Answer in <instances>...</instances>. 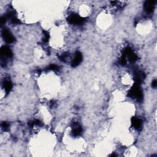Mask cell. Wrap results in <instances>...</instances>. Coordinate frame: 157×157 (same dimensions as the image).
Segmentation results:
<instances>
[{"label": "cell", "mask_w": 157, "mask_h": 157, "mask_svg": "<svg viewBox=\"0 0 157 157\" xmlns=\"http://www.w3.org/2000/svg\"><path fill=\"white\" fill-rule=\"evenodd\" d=\"M123 54L126 56V58H128L129 61L131 62H134L138 60V56H137L130 48H127L123 52Z\"/></svg>", "instance_id": "obj_3"}, {"label": "cell", "mask_w": 157, "mask_h": 157, "mask_svg": "<svg viewBox=\"0 0 157 157\" xmlns=\"http://www.w3.org/2000/svg\"><path fill=\"white\" fill-rule=\"evenodd\" d=\"M82 128L79 124L74 123L72 127V134L74 136H79L82 134Z\"/></svg>", "instance_id": "obj_8"}, {"label": "cell", "mask_w": 157, "mask_h": 157, "mask_svg": "<svg viewBox=\"0 0 157 157\" xmlns=\"http://www.w3.org/2000/svg\"><path fill=\"white\" fill-rule=\"evenodd\" d=\"M152 86L154 88H156L157 86V81L156 80H154L152 83Z\"/></svg>", "instance_id": "obj_17"}, {"label": "cell", "mask_w": 157, "mask_h": 157, "mask_svg": "<svg viewBox=\"0 0 157 157\" xmlns=\"http://www.w3.org/2000/svg\"><path fill=\"white\" fill-rule=\"evenodd\" d=\"M68 21L71 24L73 25H80L85 21V19L80 17L76 14H71L68 17Z\"/></svg>", "instance_id": "obj_2"}, {"label": "cell", "mask_w": 157, "mask_h": 157, "mask_svg": "<svg viewBox=\"0 0 157 157\" xmlns=\"http://www.w3.org/2000/svg\"><path fill=\"white\" fill-rule=\"evenodd\" d=\"M156 1H146L144 3V9L147 13H151L155 9Z\"/></svg>", "instance_id": "obj_5"}, {"label": "cell", "mask_w": 157, "mask_h": 157, "mask_svg": "<svg viewBox=\"0 0 157 157\" xmlns=\"http://www.w3.org/2000/svg\"><path fill=\"white\" fill-rule=\"evenodd\" d=\"M82 55L81 54L80 52H77L76 53L74 59L72 60V61L71 62L72 67L74 68V67L78 66L79 64L82 62Z\"/></svg>", "instance_id": "obj_6"}, {"label": "cell", "mask_w": 157, "mask_h": 157, "mask_svg": "<svg viewBox=\"0 0 157 157\" xmlns=\"http://www.w3.org/2000/svg\"><path fill=\"white\" fill-rule=\"evenodd\" d=\"M68 56H69V54L64 53V54H63L62 55H60L59 57V58L60 60H61V61L65 62L66 58L68 57Z\"/></svg>", "instance_id": "obj_13"}, {"label": "cell", "mask_w": 157, "mask_h": 157, "mask_svg": "<svg viewBox=\"0 0 157 157\" xmlns=\"http://www.w3.org/2000/svg\"><path fill=\"white\" fill-rule=\"evenodd\" d=\"M145 78H146V75H145L143 72L140 71H136L134 74V80L136 82L135 83L139 84V85L140 83H142Z\"/></svg>", "instance_id": "obj_7"}, {"label": "cell", "mask_w": 157, "mask_h": 157, "mask_svg": "<svg viewBox=\"0 0 157 157\" xmlns=\"http://www.w3.org/2000/svg\"><path fill=\"white\" fill-rule=\"evenodd\" d=\"M1 55L6 56L7 57H12L13 56V52H12L10 48L8 47L7 46H3L1 49Z\"/></svg>", "instance_id": "obj_9"}, {"label": "cell", "mask_w": 157, "mask_h": 157, "mask_svg": "<svg viewBox=\"0 0 157 157\" xmlns=\"http://www.w3.org/2000/svg\"><path fill=\"white\" fill-rule=\"evenodd\" d=\"M2 36L4 40L7 43H12L15 41V38L13 35L7 29H4L2 31Z\"/></svg>", "instance_id": "obj_4"}, {"label": "cell", "mask_w": 157, "mask_h": 157, "mask_svg": "<svg viewBox=\"0 0 157 157\" xmlns=\"http://www.w3.org/2000/svg\"><path fill=\"white\" fill-rule=\"evenodd\" d=\"M49 70H53V71H58L59 70V68L58 66L55 65V64H51L49 67Z\"/></svg>", "instance_id": "obj_15"}, {"label": "cell", "mask_w": 157, "mask_h": 157, "mask_svg": "<svg viewBox=\"0 0 157 157\" xmlns=\"http://www.w3.org/2000/svg\"><path fill=\"white\" fill-rule=\"evenodd\" d=\"M131 123L132 126L136 129H139V128H140L142 125L141 120L137 117H132L131 119Z\"/></svg>", "instance_id": "obj_10"}, {"label": "cell", "mask_w": 157, "mask_h": 157, "mask_svg": "<svg viewBox=\"0 0 157 157\" xmlns=\"http://www.w3.org/2000/svg\"><path fill=\"white\" fill-rule=\"evenodd\" d=\"M3 87L5 88L6 93H8L11 90L12 87H13V85H12V83L9 80H6L3 82Z\"/></svg>", "instance_id": "obj_11"}, {"label": "cell", "mask_w": 157, "mask_h": 157, "mask_svg": "<svg viewBox=\"0 0 157 157\" xmlns=\"http://www.w3.org/2000/svg\"><path fill=\"white\" fill-rule=\"evenodd\" d=\"M128 95L132 98H136L138 101H141L143 99L142 91L139 84L135 83L128 91Z\"/></svg>", "instance_id": "obj_1"}, {"label": "cell", "mask_w": 157, "mask_h": 157, "mask_svg": "<svg viewBox=\"0 0 157 157\" xmlns=\"http://www.w3.org/2000/svg\"><path fill=\"white\" fill-rule=\"evenodd\" d=\"M6 21V17H5H5H2L1 18V20H0V21H1V25H4V24L5 23Z\"/></svg>", "instance_id": "obj_16"}, {"label": "cell", "mask_w": 157, "mask_h": 157, "mask_svg": "<svg viewBox=\"0 0 157 157\" xmlns=\"http://www.w3.org/2000/svg\"><path fill=\"white\" fill-rule=\"evenodd\" d=\"M44 42H47L48 41H49V38H50V36H49V34L48 32L47 31H44Z\"/></svg>", "instance_id": "obj_14"}, {"label": "cell", "mask_w": 157, "mask_h": 157, "mask_svg": "<svg viewBox=\"0 0 157 157\" xmlns=\"http://www.w3.org/2000/svg\"><path fill=\"white\" fill-rule=\"evenodd\" d=\"M1 127L4 131H8L9 128V124L7 122H3L1 124Z\"/></svg>", "instance_id": "obj_12"}]
</instances>
